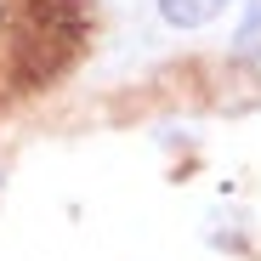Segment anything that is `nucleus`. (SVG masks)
Here are the masks:
<instances>
[{"label":"nucleus","mask_w":261,"mask_h":261,"mask_svg":"<svg viewBox=\"0 0 261 261\" xmlns=\"http://www.w3.org/2000/svg\"><path fill=\"white\" fill-rule=\"evenodd\" d=\"M222 6H227V0H159V17L170 29H204Z\"/></svg>","instance_id":"1"},{"label":"nucleus","mask_w":261,"mask_h":261,"mask_svg":"<svg viewBox=\"0 0 261 261\" xmlns=\"http://www.w3.org/2000/svg\"><path fill=\"white\" fill-rule=\"evenodd\" d=\"M233 51H239V57H250V63H261V0L250 6V17L239 23V40H233Z\"/></svg>","instance_id":"2"},{"label":"nucleus","mask_w":261,"mask_h":261,"mask_svg":"<svg viewBox=\"0 0 261 261\" xmlns=\"http://www.w3.org/2000/svg\"><path fill=\"white\" fill-rule=\"evenodd\" d=\"M0 199H6V170H0Z\"/></svg>","instance_id":"3"}]
</instances>
